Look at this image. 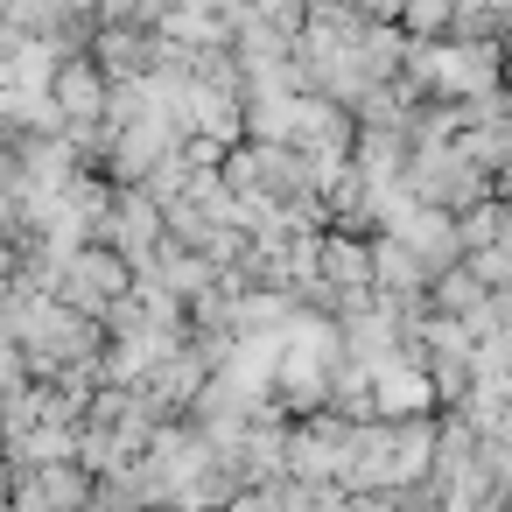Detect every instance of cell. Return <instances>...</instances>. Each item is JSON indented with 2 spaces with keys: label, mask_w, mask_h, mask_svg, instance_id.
<instances>
[{
  "label": "cell",
  "mask_w": 512,
  "mask_h": 512,
  "mask_svg": "<svg viewBox=\"0 0 512 512\" xmlns=\"http://www.w3.org/2000/svg\"><path fill=\"white\" fill-rule=\"evenodd\" d=\"M57 295L106 323V309H113L120 295H134V260H127L113 239H92L85 253H71V267H64V288H57Z\"/></svg>",
  "instance_id": "6da1fadb"
},
{
  "label": "cell",
  "mask_w": 512,
  "mask_h": 512,
  "mask_svg": "<svg viewBox=\"0 0 512 512\" xmlns=\"http://www.w3.org/2000/svg\"><path fill=\"white\" fill-rule=\"evenodd\" d=\"M50 92H57V106H64L71 120H106V99H113V78H106V64H99L92 50H71V57L57 64V78H50Z\"/></svg>",
  "instance_id": "7a4b0ae2"
},
{
  "label": "cell",
  "mask_w": 512,
  "mask_h": 512,
  "mask_svg": "<svg viewBox=\"0 0 512 512\" xmlns=\"http://www.w3.org/2000/svg\"><path fill=\"white\" fill-rule=\"evenodd\" d=\"M379 232H400L421 260H428V274L435 267H449L456 253H463V232H456V218H449V204H407L393 225H379Z\"/></svg>",
  "instance_id": "3957f363"
},
{
  "label": "cell",
  "mask_w": 512,
  "mask_h": 512,
  "mask_svg": "<svg viewBox=\"0 0 512 512\" xmlns=\"http://www.w3.org/2000/svg\"><path fill=\"white\" fill-rule=\"evenodd\" d=\"M435 302H442V309H470V302H477V281H470V274H442Z\"/></svg>",
  "instance_id": "277c9868"
}]
</instances>
